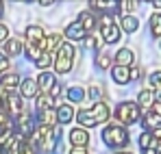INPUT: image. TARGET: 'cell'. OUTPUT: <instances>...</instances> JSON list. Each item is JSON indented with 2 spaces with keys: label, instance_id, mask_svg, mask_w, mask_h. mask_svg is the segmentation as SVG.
Segmentation results:
<instances>
[{
  "label": "cell",
  "instance_id": "obj_1",
  "mask_svg": "<svg viewBox=\"0 0 161 154\" xmlns=\"http://www.w3.org/2000/svg\"><path fill=\"white\" fill-rule=\"evenodd\" d=\"M76 119H79V124L83 126H98V124H103V122H107L109 119V106L105 102H96L92 109H83L76 113Z\"/></svg>",
  "mask_w": 161,
  "mask_h": 154
},
{
  "label": "cell",
  "instance_id": "obj_2",
  "mask_svg": "<svg viewBox=\"0 0 161 154\" xmlns=\"http://www.w3.org/2000/svg\"><path fill=\"white\" fill-rule=\"evenodd\" d=\"M57 135H59V128H53V126H39L33 135V141L37 143V148L42 152H53L54 141H57Z\"/></svg>",
  "mask_w": 161,
  "mask_h": 154
},
{
  "label": "cell",
  "instance_id": "obj_3",
  "mask_svg": "<svg viewBox=\"0 0 161 154\" xmlns=\"http://www.w3.org/2000/svg\"><path fill=\"white\" fill-rule=\"evenodd\" d=\"M74 46L72 44H61V48L57 52V59H54V70L59 72V74H65V72H70L72 70V63H74Z\"/></svg>",
  "mask_w": 161,
  "mask_h": 154
},
{
  "label": "cell",
  "instance_id": "obj_4",
  "mask_svg": "<svg viewBox=\"0 0 161 154\" xmlns=\"http://www.w3.org/2000/svg\"><path fill=\"white\" fill-rule=\"evenodd\" d=\"M103 141L109 148H122L129 143V132L122 126H107L103 130Z\"/></svg>",
  "mask_w": 161,
  "mask_h": 154
},
{
  "label": "cell",
  "instance_id": "obj_5",
  "mask_svg": "<svg viewBox=\"0 0 161 154\" xmlns=\"http://www.w3.org/2000/svg\"><path fill=\"white\" fill-rule=\"evenodd\" d=\"M115 117H118L122 124H135V122L139 119V104H135V102L118 104V109H115Z\"/></svg>",
  "mask_w": 161,
  "mask_h": 154
},
{
  "label": "cell",
  "instance_id": "obj_6",
  "mask_svg": "<svg viewBox=\"0 0 161 154\" xmlns=\"http://www.w3.org/2000/svg\"><path fill=\"white\" fill-rule=\"evenodd\" d=\"M22 109H24V104H22V100H20V96L9 93V98H7L2 111H4L7 115H11V117H20V115H22Z\"/></svg>",
  "mask_w": 161,
  "mask_h": 154
},
{
  "label": "cell",
  "instance_id": "obj_7",
  "mask_svg": "<svg viewBox=\"0 0 161 154\" xmlns=\"http://www.w3.org/2000/svg\"><path fill=\"white\" fill-rule=\"evenodd\" d=\"M68 139H70V143L74 148H85L89 143V132H85L83 128H72L70 135H68Z\"/></svg>",
  "mask_w": 161,
  "mask_h": 154
},
{
  "label": "cell",
  "instance_id": "obj_8",
  "mask_svg": "<svg viewBox=\"0 0 161 154\" xmlns=\"http://www.w3.org/2000/svg\"><path fill=\"white\" fill-rule=\"evenodd\" d=\"M74 109H72V104H61L59 109H57V119H59V124H70L72 119H74Z\"/></svg>",
  "mask_w": 161,
  "mask_h": 154
},
{
  "label": "cell",
  "instance_id": "obj_9",
  "mask_svg": "<svg viewBox=\"0 0 161 154\" xmlns=\"http://www.w3.org/2000/svg\"><path fill=\"white\" fill-rule=\"evenodd\" d=\"M44 41V30L39 26H28L26 28V44L31 46H42Z\"/></svg>",
  "mask_w": 161,
  "mask_h": 154
},
{
  "label": "cell",
  "instance_id": "obj_10",
  "mask_svg": "<svg viewBox=\"0 0 161 154\" xmlns=\"http://www.w3.org/2000/svg\"><path fill=\"white\" fill-rule=\"evenodd\" d=\"M100 35L107 44H115L120 39V28L115 24H109V26H100Z\"/></svg>",
  "mask_w": 161,
  "mask_h": 154
},
{
  "label": "cell",
  "instance_id": "obj_11",
  "mask_svg": "<svg viewBox=\"0 0 161 154\" xmlns=\"http://www.w3.org/2000/svg\"><path fill=\"white\" fill-rule=\"evenodd\" d=\"M37 89H39V85H37V80H33V78L22 80V85H20V93H22L24 98H35V96H37Z\"/></svg>",
  "mask_w": 161,
  "mask_h": 154
},
{
  "label": "cell",
  "instance_id": "obj_12",
  "mask_svg": "<svg viewBox=\"0 0 161 154\" xmlns=\"http://www.w3.org/2000/svg\"><path fill=\"white\" fill-rule=\"evenodd\" d=\"M65 35H68L72 41H79V39H85V37H87V30L80 26V22H72V24L68 26Z\"/></svg>",
  "mask_w": 161,
  "mask_h": 154
},
{
  "label": "cell",
  "instance_id": "obj_13",
  "mask_svg": "<svg viewBox=\"0 0 161 154\" xmlns=\"http://www.w3.org/2000/svg\"><path fill=\"white\" fill-rule=\"evenodd\" d=\"M111 76H113V80H115L118 85H124V82H129V80H131V72H129V67L115 65V67L111 70Z\"/></svg>",
  "mask_w": 161,
  "mask_h": 154
},
{
  "label": "cell",
  "instance_id": "obj_14",
  "mask_svg": "<svg viewBox=\"0 0 161 154\" xmlns=\"http://www.w3.org/2000/svg\"><path fill=\"white\" fill-rule=\"evenodd\" d=\"M59 41H61V37L54 33V35H48V37H44V41H42V46H39V48H42L44 52H48V54H50L54 48H61V46H59Z\"/></svg>",
  "mask_w": 161,
  "mask_h": 154
},
{
  "label": "cell",
  "instance_id": "obj_15",
  "mask_svg": "<svg viewBox=\"0 0 161 154\" xmlns=\"http://www.w3.org/2000/svg\"><path fill=\"white\" fill-rule=\"evenodd\" d=\"M115 61L122 67H131L133 65V52L129 50V48H122V50H118V54H115Z\"/></svg>",
  "mask_w": 161,
  "mask_h": 154
},
{
  "label": "cell",
  "instance_id": "obj_16",
  "mask_svg": "<svg viewBox=\"0 0 161 154\" xmlns=\"http://www.w3.org/2000/svg\"><path fill=\"white\" fill-rule=\"evenodd\" d=\"M79 22H80V26H83L85 30H89V35H92V30H94V26H96V15H94L92 11H83Z\"/></svg>",
  "mask_w": 161,
  "mask_h": 154
},
{
  "label": "cell",
  "instance_id": "obj_17",
  "mask_svg": "<svg viewBox=\"0 0 161 154\" xmlns=\"http://www.w3.org/2000/svg\"><path fill=\"white\" fill-rule=\"evenodd\" d=\"M37 85H39L44 91H48V93H50V89L57 85V80H54V76L50 74V72H44V74H39V78H37Z\"/></svg>",
  "mask_w": 161,
  "mask_h": 154
},
{
  "label": "cell",
  "instance_id": "obj_18",
  "mask_svg": "<svg viewBox=\"0 0 161 154\" xmlns=\"http://www.w3.org/2000/svg\"><path fill=\"white\" fill-rule=\"evenodd\" d=\"M144 128L146 130H157V128H161V117L159 115H155L153 111L144 117Z\"/></svg>",
  "mask_w": 161,
  "mask_h": 154
},
{
  "label": "cell",
  "instance_id": "obj_19",
  "mask_svg": "<svg viewBox=\"0 0 161 154\" xmlns=\"http://www.w3.org/2000/svg\"><path fill=\"white\" fill-rule=\"evenodd\" d=\"M20 50H22V41L20 39H9L4 44V54L7 56H15V54H20Z\"/></svg>",
  "mask_w": 161,
  "mask_h": 154
},
{
  "label": "cell",
  "instance_id": "obj_20",
  "mask_svg": "<svg viewBox=\"0 0 161 154\" xmlns=\"http://www.w3.org/2000/svg\"><path fill=\"white\" fill-rule=\"evenodd\" d=\"M0 85L4 89H13V87H18L22 82H20V76L18 74H4V76H0Z\"/></svg>",
  "mask_w": 161,
  "mask_h": 154
},
{
  "label": "cell",
  "instance_id": "obj_21",
  "mask_svg": "<svg viewBox=\"0 0 161 154\" xmlns=\"http://www.w3.org/2000/svg\"><path fill=\"white\" fill-rule=\"evenodd\" d=\"M139 106L142 109H153L155 106V93L153 91H139Z\"/></svg>",
  "mask_w": 161,
  "mask_h": 154
},
{
  "label": "cell",
  "instance_id": "obj_22",
  "mask_svg": "<svg viewBox=\"0 0 161 154\" xmlns=\"http://www.w3.org/2000/svg\"><path fill=\"white\" fill-rule=\"evenodd\" d=\"M39 115H42V117H39V119H42V126H53L54 128V124L59 122L54 109H48V111H44V113H39Z\"/></svg>",
  "mask_w": 161,
  "mask_h": 154
},
{
  "label": "cell",
  "instance_id": "obj_23",
  "mask_svg": "<svg viewBox=\"0 0 161 154\" xmlns=\"http://www.w3.org/2000/svg\"><path fill=\"white\" fill-rule=\"evenodd\" d=\"M48 109H54V100L48 93H46V96H39V98H37V111L44 113V111H48Z\"/></svg>",
  "mask_w": 161,
  "mask_h": 154
},
{
  "label": "cell",
  "instance_id": "obj_24",
  "mask_svg": "<svg viewBox=\"0 0 161 154\" xmlns=\"http://www.w3.org/2000/svg\"><path fill=\"white\" fill-rule=\"evenodd\" d=\"M24 52H26V56L31 59V61H33V63H37V61L42 59V54H44L39 46H31V44H26V48H24Z\"/></svg>",
  "mask_w": 161,
  "mask_h": 154
},
{
  "label": "cell",
  "instance_id": "obj_25",
  "mask_svg": "<svg viewBox=\"0 0 161 154\" xmlns=\"http://www.w3.org/2000/svg\"><path fill=\"white\" fill-rule=\"evenodd\" d=\"M137 26H139L137 18H133V15H124V18H122V28H124L126 33H135Z\"/></svg>",
  "mask_w": 161,
  "mask_h": 154
},
{
  "label": "cell",
  "instance_id": "obj_26",
  "mask_svg": "<svg viewBox=\"0 0 161 154\" xmlns=\"http://www.w3.org/2000/svg\"><path fill=\"white\" fill-rule=\"evenodd\" d=\"M150 33L155 37H161V13H153L150 15Z\"/></svg>",
  "mask_w": 161,
  "mask_h": 154
},
{
  "label": "cell",
  "instance_id": "obj_27",
  "mask_svg": "<svg viewBox=\"0 0 161 154\" xmlns=\"http://www.w3.org/2000/svg\"><path fill=\"white\" fill-rule=\"evenodd\" d=\"M9 154H35V150H33V146H31L28 141H18V146Z\"/></svg>",
  "mask_w": 161,
  "mask_h": 154
},
{
  "label": "cell",
  "instance_id": "obj_28",
  "mask_svg": "<svg viewBox=\"0 0 161 154\" xmlns=\"http://www.w3.org/2000/svg\"><path fill=\"white\" fill-rule=\"evenodd\" d=\"M85 98V89H80V87H70L68 89V100L70 102H80Z\"/></svg>",
  "mask_w": 161,
  "mask_h": 154
},
{
  "label": "cell",
  "instance_id": "obj_29",
  "mask_svg": "<svg viewBox=\"0 0 161 154\" xmlns=\"http://www.w3.org/2000/svg\"><path fill=\"white\" fill-rule=\"evenodd\" d=\"M96 65L103 67V70H107L109 65H111V56H109L107 52H98V56H96Z\"/></svg>",
  "mask_w": 161,
  "mask_h": 154
},
{
  "label": "cell",
  "instance_id": "obj_30",
  "mask_svg": "<svg viewBox=\"0 0 161 154\" xmlns=\"http://www.w3.org/2000/svg\"><path fill=\"white\" fill-rule=\"evenodd\" d=\"M103 41H105V39H103V35L98 37V35H94V33H92V35H89V39H87V46H89L92 50H100Z\"/></svg>",
  "mask_w": 161,
  "mask_h": 154
},
{
  "label": "cell",
  "instance_id": "obj_31",
  "mask_svg": "<svg viewBox=\"0 0 161 154\" xmlns=\"http://www.w3.org/2000/svg\"><path fill=\"white\" fill-rule=\"evenodd\" d=\"M150 143H153V135H150V132L139 135V146H142L144 150H150Z\"/></svg>",
  "mask_w": 161,
  "mask_h": 154
},
{
  "label": "cell",
  "instance_id": "obj_32",
  "mask_svg": "<svg viewBox=\"0 0 161 154\" xmlns=\"http://www.w3.org/2000/svg\"><path fill=\"white\" fill-rule=\"evenodd\" d=\"M50 63H53V59H50V54H48V52H44V54H42V59H39V61H37L35 65H37V67H42V70H46V67H48Z\"/></svg>",
  "mask_w": 161,
  "mask_h": 154
},
{
  "label": "cell",
  "instance_id": "obj_33",
  "mask_svg": "<svg viewBox=\"0 0 161 154\" xmlns=\"http://www.w3.org/2000/svg\"><path fill=\"white\" fill-rule=\"evenodd\" d=\"M135 7H137V2H118V11L122 13V18H124L126 11H131V9H135Z\"/></svg>",
  "mask_w": 161,
  "mask_h": 154
},
{
  "label": "cell",
  "instance_id": "obj_34",
  "mask_svg": "<svg viewBox=\"0 0 161 154\" xmlns=\"http://www.w3.org/2000/svg\"><path fill=\"white\" fill-rule=\"evenodd\" d=\"M150 85L155 89H161V72H153L150 74Z\"/></svg>",
  "mask_w": 161,
  "mask_h": 154
},
{
  "label": "cell",
  "instance_id": "obj_35",
  "mask_svg": "<svg viewBox=\"0 0 161 154\" xmlns=\"http://www.w3.org/2000/svg\"><path fill=\"white\" fill-rule=\"evenodd\" d=\"M142 76H144V70L142 67H133L131 70V80H139Z\"/></svg>",
  "mask_w": 161,
  "mask_h": 154
},
{
  "label": "cell",
  "instance_id": "obj_36",
  "mask_svg": "<svg viewBox=\"0 0 161 154\" xmlns=\"http://www.w3.org/2000/svg\"><path fill=\"white\" fill-rule=\"evenodd\" d=\"M89 96H92L94 100H100V96H103V89H100V87H92V89H89Z\"/></svg>",
  "mask_w": 161,
  "mask_h": 154
},
{
  "label": "cell",
  "instance_id": "obj_37",
  "mask_svg": "<svg viewBox=\"0 0 161 154\" xmlns=\"http://www.w3.org/2000/svg\"><path fill=\"white\" fill-rule=\"evenodd\" d=\"M7 98H9V93H7V89L0 85V109H4V102H7Z\"/></svg>",
  "mask_w": 161,
  "mask_h": 154
},
{
  "label": "cell",
  "instance_id": "obj_38",
  "mask_svg": "<svg viewBox=\"0 0 161 154\" xmlns=\"http://www.w3.org/2000/svg\"><path fill=\"white\" fill-rule=\"evenodd\" d=\"M7 67H9V59H7V54L0 52V72H4Z\"/></svg>",
  "mask_w": 161,
  "mask_h": 154
},
{
  "label": "cell",
  "instance_id": "obj_39",
  "mask_svg": "<svg viewBox=\"0 0 161 154\" xmlns=\"http://www.w3.org/2000/svg\"><path fill=\"white\" fill-rule=\"evenodd\" d=\"M59 93H61V85H59V82H57V85H54L53 89H50V93H48V96H50V98H57V96H59Z\"/></svg>",
  "mask_w": 161,
  "mask_h": 154
},
{
  "label": "cell",
  "instance_id": "obj_40",
  "mask_svg": "<svg viewBox=\"0 0 161 154\" xmlns=\"http://www.w3.org/2000/svg\"><path fill=\"white\" fill-rule=\"evenodd\" d=\"M7 35H9V28L4 24H0V41H4L7 39Z\"/></svg>",
  "mask_w": 161,
  "mask_h": 154
},
{
  "label": "cell",
  "instance_id": "obj_41",
  "mask_svg": "<svg viewBox=\"0 0 161 154\" xmlns=\"http://www.w3.org/2000/svg\"><path fill=\"white\" fill-rule=\"evenodd\" d=\"M70 154H87V152H85V148H72Z\"/></svg>",
  "mask_w": 161,
  "mask_h": 154
},
{
  "label": "cell",
  "instance_id": "obj_42",
  "mask_svg": "<svg viewBox=\"0 0 161 154\" xmlns=\"http://www.w3.org/2000/svg\"><path fill=\"white\" fill-rule=\"evenodd\" d=\"M153 137H155V139H157V143H159V141H161V128L155 130V132H153Z\"/></svg>",
  "mask_w": 161,
  "mask_h": 154
},
{
  "label": "cell",
  "instance_id": "obj_43",
  "mask_svg": "<svg viewBox=\"0 0 161 154\" xmlns=\"http://www.w3.org/2000/svg\"><path fill=\"white\" fill-rule=\"evenodd\" d=\"M155 4V9H161V0H157V2H153Z\"/></svg>",
  "mask_w": 161,
  "mask_h": 154
},
{
  "label": "cell",
  "instance_id": "obj_44",
  "mask_svg": "<svg viewBox=\"0 0 161 154\" xmlns=\"http://www.w3.org/2000/svg\"><path fill=\"white\" fill-rule=\"evenodd\" d=\"M2 9H4V7H2V2H0V18H2Z\"/></svg>",
  "mask_w": 161,
  "mask_h": 154
},
{
  "label": "cell",
  "instance_id": "obj_45",
  "mask_svg": "<svg viewBox=\"0 0 161 154\" xmlns=\"http://www.w3.org/2000/svg\"><path fill=\"white\" fill-rule=\"evenodd\" d=\"M157 100H159V102H161V91H159V96H157Z\"/></svg>",
  "mask_w": 161,
  "mask_h": 154
},
{
  "label": "cell",
  "instance_id": "obj_46",
  "mask_svg": "<svg viewBox=\"0 0 161 154\" xmlns=\"http://www.w3.org/2000/svg\"><path fill=\"white\" fill-rule=\"evenodd\" d=\"M0 154H7V152H4V150H2V148H0Z\"/></svg>",
  "mask_w": 161,
  "mask_h": 154
},
{
  "label": "cell",
  "instance_id": "obj_47",
  "mask_svg": "<svg viewBox=\"0 0 161 154\" xmlns=\"http://www.w3.org/2000/svg\"><path fill=\"white\" fill-rule=\"evenodd\" d=\"M118 154H131V152H118Z\"/></svg>",
  "mask_w": 161,
  "mask_h": 154
}]
</instances>
